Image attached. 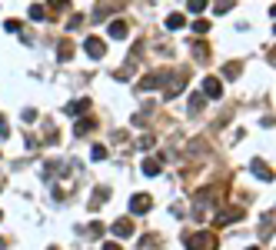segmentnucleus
<instances>
[{"label":"nucleus","mask_w":276,"mask_h":250,"mask_svg":"<svg viewBox=\"0 0 276 250\" xmlns=\"http://www.w3.org/2000/svg\"><path fill=\"white\" fill-rule=\"evenodd\" d=\"M183 247L187 250H216L220 237L213 230H193V234H183Z\"/></svg>","instance_id":"f257e3e1"},{"label":"nucleus","mask_w":276,"mask_h":250,"mask_svg":"<svg viewBox=\"0 0 276 250\" xmlns=\"http://www.w3.org/2000/svg\"><path fill=\"white\" fill-rule=\"evenodd\" d=\"M187 80H190V74H183V70H166V90H163V97L173 100L180 90L187 87Z\"/></svg>","instance_id":"f03ea898"},{"label":"nucleus","mask_w":276,"mask_h":250,"mask_svg":"<svg viewBox=\"0 0 276 250\" xmlns=\"http://www.w3.org/2000/svg\"><path fill=\"white\" fill-rule=\"evenodd\" d=\"M243 217H246L243 207H226V210H220V214L213 217V224H216V227H226V224H233V220H243Z\"/></svg>","instance_id":"7ed1b4c3"},{"label":"nucleus","mask_w":276,"mask_h":250,"mask_svg":"<svg viewBox=\"0 0 276 250\" xmlns=\"http://www.w3.org/2000/svg\"><path fill=\"white\" fill-rule=\"evenodd\" d=\"M150 207H153V197L150 194H133L130 197V214H150Z\"/></svg>","instance_id":"20e7f679"},{"label":"nucleus","mask_w":276,"mask_h":250,"mask_svg":"<svg viewBox=\"0 0 276 250\" xmlns=\"http://www.w3.org/2000/svg\"><path fill=\"white\" fill-rule=\"evenodd\" d=\"M163 84H166V70H153L137 84V90H153V87H163Z\"/></svg>","instance_id":"39448f33"},{"label":"nucleus","mask_w":276,"mask_h":250,"mask_svg":"<svg viewBox=\"0 0 276 250\" xmlns=\"http://www.w3.org/2000/svg\"><path fill=\"white\" fill-rule=\"evenodd\" d=\"M203 97H213V100H220V97H223L220 77H207V80H203Z\"/></svg>","instance_id":"423d86ee"},{"label":"nucleus","mask_w":276,"mask_h":250,"mask_svg":"<svg viewBox=\"0 0 276 250\" xmlns=\"http://www.w3.org/2000/svg\"><path fill=\"white\" fill-rule=\"evenodd\" d=\"M110 234H117V237H133L137 230H133V220L130 217H120V220H113Z\"/></svg>","instance_id":"0eeeda50"},{"label":"nucleus","mask_w":276,"mask_h":250,"mask_svg":"<svg viewBox=\"0 0 276 250\" xmlns=\"http://www.w3.org/2000/svg\"><path fill=\"white\" fill-rule=\"evenodd\" d=\"M83 50H87V54L93 57V60H100V57L107 54V44H103L100 37H87V44H83Z\"/></svg>","instance_id":"6e6552de"},{"label":"nucleus","mask_w":276,"mask_h":250,"mask_svg":"<svg viewBox=\"0 0 276 250\" xmlns=\"http://www.w3.org/2000/svg\"><path fill=\"white\" fill-rule=\"evenodd\" d=\"M250 170H253V174L260 177V180H266V184L273 180V167H270V163H266V160H260V157H256L253 163H250Z\"/></svg>","instance_id":"1a4fd4ad"},{"label":"nucleus","mask_w":276,"mask_h":250,"mask_svg":"<svg viewBox=\"0 0 276 250\" xmlns=\"http://www.w3.org/2000/svg\"><path fill=\"white\" fill-rule=\"evenodd\" d=\"M93 127H97V120H93V117H83V120H77V124H73V133H77V137H90V133H93Z\"/></svg>","instance_id":"9d476101"},{"label":"nucleus","mask_w":276,"mask_h":250,"mask_svg":"<svg viewBox=\"0 0 276 250\" xmlns=\"http://www.w3.org/2000/svg\"><path fill=\"white\" fill-rule=\"evenodd\" d=\"M140 170H143L146 177H156V174H160V170H163V160H160V157H146V160H143V167H140Z\"/></svg>","instance_id":"9b49d317"},{"label":"nucleus","mask_w":276,"mask_h":250,"mask_svg":"<svg viewBox=\"0 0 276 250\" xmlns=\"http://www.w3.org/2000/svg\"><path fill=\"white\" fill-rule=\"evenodd\" d=\"M193 57H197L200 64H207V60H210V47H207V40H193Z\"/></svg>","instance_id":"f8f14e48"},{"label":"nucleus","mask_w":276,"mask_h":250,"mask_svg":"<svg viewBox=\"0 0 276 250\" xmlns=\"http://www.w3.org/2000/svg\"><path fill=\"white\" fill-rule=\"evenodd\" d=\"M87 110H90V100H87V97L70 100V104H67V114H70V117H77V114H87Z\"/></svg>","instance_id":"ddd939ff"},{"label":"nucleus","mask_w":276,"mask_h":250,"mask_svg":"<svg viewBox=\"0 0 276 250\" xmlns=\"http://www.w3.org/2000/svg\"><path fill=\"white\" fill-rule=\"evenodd\" d=\"M240 74H243V64H240V60H230V64H223V77H226V80H236Z\"/></svg>","instance_id":"4468645a"},{"label":"nucleus","mask_w":276,"mask_h":250,"mask_svg":"<svg viewBox=\"0 0 276 250\" xmlns=\"http://www.w3.org/2000/svg\"><path fill=\"white\" fill-rule=\"evenodd\" d=\"M127 33H130V27H127V20H113V23H110V37H113V40H123Z\"/></svg>","instance_id":"2eb2a0df"},{"label":"nucleus","mask_w":276,"mask_h":250,"mask_svg":"<svg viewBox=\"0 0 276 250\" xmlns=\"http://www.w3.org/2000/svg\"><path fill=\"white\" fill-rule=\"evenodd\" d=\"M107 197H110V190H107V187H97L93 197H90V210H100V204H103Z\"/></svg>","instance_id":"dca6fc26"},{"label":"nucleus","mask_w":276,"mask_h":250,"mask_svg":"<svg viewBox=\"0 0 276 250\" xmlns=\"http://www.w3.org/2000/svg\"><path fill=\"white\" fill-rule=\"evenodd\" d=\"M166 27H170V30H183V27H187V17H183V13H170V17H166Z\"/></svg>","instance_id":"f3484780"},{"label":"nucleus","mask_w":276,"mask_h":250,"mask_svg":"<svg viewBox=\"0 0 276 250\" xmlns=\"http://www.w3.org/2000/svg\"><path fill=\"white\" fill-rule=\"evenodd\" d=\"M57 57H60V60H70V57H73V44H70V40H60V44H57Z\"/></svg>","instance_id":"a211bd4d"},{"label":"nucleus","mask_w":276,"mask_h":250,"mask_svg":"<svg viewBox=\"0 0 276 250\" xmlns=\"http://www.w3.org/2000/svg\"><path fill=\"white\" fill-rule=\"evenodd\" d=\"M233 3H236V0H216L213 13H230V10H233Z\"/></svg>","instance_id":"6ab92c4d"},{"label":"nucleus","mask_w":276,"mask_h":250,"mask_svg":"<svg viewBox=\"0 0 276 250\" xmlns=\"http://www.w3.org/2000/svg\"><path fill=\"white\" fill-rule=\"evenodd\" d=\"M193 33H197V37L210 33V20H193Z\"/></svg>","instance_id":"aec40b11"},{"label":"nucleus","mask_w":276,"mask_h":250,"mask_svg":"<svg viewBox=\"0 0 276 250\" xmlns=\"http://www.w3.org/2000/svg\"><path fill=\"white\" fill-rule=\"evenodd\" d=\"M207 3H210V0H187L190 13H200V10H207Z\"/></svg>","instance_id":"412c9836"},{"label":"nucleus","mask_w":276,"mask_h":250,"mask_svg":"<svg viewBox=\"0 0 276 250\" xmlns=\"http://www.w3.org/2000/svg\"><path fill=\"white\" fill-rule=\"evenodd\" d=\"M44 17H47V7L33 3V7H30V20H44Z\"/></svg>","instance_id":"4be33fe9"},{"label":"nucleus","mask_w":276,"mask_h":250,"mask_svg":"<svg viewBox=\"0 0 276 250\" xmlns=\"http://www.w3.org/2000/svg\"><path fill=\"white\" fill-rule=\"evenodd\" d=\"M80 23H83V13H73V17H70V20H67V30H77Z\"/></svg>","instance_id":"5701e85b"},{"label":"nucleus","mask_w":276,"mask_h":250,"mask_svg":"<svg viewBox=\"0 0 276 250\" xmlns=\"http://www.w3.org/2000/svg\"><path fill=\"white\" fill-rule=\"evenodd\" d=\"M103 157H107V147L97 143V147H93V160H103Z\"/></svg>","instance_id":"b1692460"},{"label":"nucleus","mask_w":276,"mask_h":250,"mask_svg":"<svg viewBox=\"0 0 276 250\" xmlns=\"http://www.w3.org/2000/svg\"><path fill=\"white\" fill-rule=\"evenodd\" d=\"M190 100H193L190 107H193V110H200V107H203V100H207V97H203V94H193V97H190Z\"/></svg>","instance_id":"393cba45"},{"label":"nucleus","mask_w":276,"mask_h":250,"mask_svg":"<svg viewBox=\"0 0 276 250\" xmlns=\"http://www.w3.org/2000/svg\"><path fill=\"white\" fill-rule=\"evenodd\" d=\"M67 3H70V0H50V3H47V7H50V10H64Z\"/></svg>","instance_id":"a878e982"},{"label":"nucleus","mask_w":276,"mask_h":250,"mask_svg":"<svg viewBox=\"0 0 276 250\" xmlns=\"http://www.w3.org/2000/svg\"><path fill=\"white\" fill-rule=\"evenodd\" d=\"M87 230H90V237H100V234H103V224H90Z\"/></svg>","instance_id":"bb28decb"},{"label":"nucleus","mask_w":276,"mask_h":250,"mask_svg":"<svg viewBox=\"0 0 276 250\" xmlns=\"http://www.w3.org/2000/svg\"><path fill=\"white\" fill-rule=\"evenodd\" d=\"M7 133H10V130H7V120L0 117V137H7Z\"/></svg>","instance_id":"cd10ccee"},{"label":"nucleus","mask_w":276,"mask_h":250,"mask_svg":"<svg viewBox=\"0 0 276 250\" xmlns=\"http://www.w3.org/2000/svg\"><path fill=\"white\" fill-rule=\"evenodd\" d=\"M103 250H120V244H113L110 240V244H103Z\"/></svg>","instance_id":"c85d7f7f"},{"label":"nucleus","mask_w":276,"mask_h":250,"mask_svg":"<svg viewBox=\"0 0 276 250\" xmlns=\"http://www.w3.org/2000/svg\"><path fill=\"white\" fill-rule=\"evenodd\" d=\"M270 13H273V17H276V3H273V10H270Z\"/></svg>","instance_id":"c756f323"},{"label":"nucleus","mask_w":276,"mask_h":250,"mask_svg":"<svg viewBox=\"0 0 276 250\" xmlns=\"http://www.w3.org/2000/svg\"><path fill=\"white\" fill-rule=\"evenodd\" d=\"M250 250H260V247H250Z\"/></svg>","instance_id":"7c9ffc66"},{"label":"nucleus","mask_w":276,"mask_h":250,"mask_svg":"<svg viewBox=\"0 0 276 250\" xmlns=\"http://www.w3.org/2000/svg\"><path fill=\"white\" fill-rule=\"evenodd\" d=\"M0 190H3V184H0Z\"/></svg>","instance_id":"2f4dec72"},{"label":"nucleus","mask_w":276,"mask_h":250,"mask_svg":"<svg viewBox=\"0 0 276 250\" xmlns=\"http://www.w3.org/2000/svg\"><path fill=\"white\" fill-rule=\"evenodd\" d=\"M273 30H276V27H273Z\"/></svg>","instance_id":"473e14b6"}]
</instances>
